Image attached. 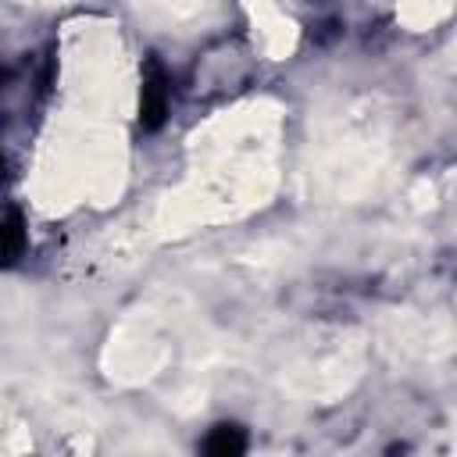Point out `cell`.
<instances>
[{
  "mask_svg": "<svg viewBox=\"0 0 457 457\" xmlns=\"http://www.w3.org/2000/svg\"><path fill=\"white\" fill-rule=\"evenodd\" d=\"M450 0H400V18L411 25V29H425L432 21H439L446 14Z\"/></svg>",
  "mask_w": 457,
  "mask_h": 457,
  "instance_id": "1",
  "label": "cell"
}]
</instances>
